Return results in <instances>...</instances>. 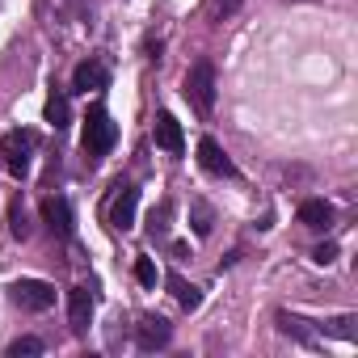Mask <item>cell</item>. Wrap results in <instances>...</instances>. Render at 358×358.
<instances>
[{"instance_id": "obj_1", "label": "cell", "mask_w": 358, "mask_h": 358, "mask_svg": "<svg viewBox=\"0 0 358 358\" xmlns=\"http://www.w3.org/2000/svg\"><path fill=\"white\" fill-rule=\"evenodd\" d=\"M34 148H38V135L34 131H9L0 139V156H5V169L13 177H26L30 173V160H34Z\"/></svg>"}, {"instance_id": "obj_2", "label": "cell", "mask_w": 358, "mask_h": 358, "mask_svg": "<svg viewBox=\"0 0 358 358\" xmlns=\"http://www.w3.org/2000/svg\"><path fill=\"white\" fill-rule=\"evenodd\" d=\"M114 139H118V131H114L110 114H106L101 106H93V110H89V118H85V135H80L85 152H89V156H106V152L114 148Z\"/></svg>"}, {"instance_id": "obj_3", "label": "cell", "mask_w": 358, "mask_h": 358, "mask_svg": "<svg viewBox=\"0 0 358 358\" xmlns=\"http://www.w3.org/2000/svg\"><path fill=\"white\" fill-rule=\"evenodd\" d=\"M186 97L199 106V114H211L215 110V68L207 59H199L190 72H186Z\"/></svg>"}, {"instance_id": "obj_4", "label": "cell", "mask_w": 358, "mask_h": 358, "mask_svg": "<svg viewBox=\"0 0 358 358\" xmlns=\"http://www.w3.org/2000/svg\"><path fill=\"white\" fill-rule=\"evenodd\" d=\"M9 295H13V303L26 308V312H47V308L55 303V287H51V282H38V278H22V282H13Z\"/></svg>"}, {"instance_id": "obj_5", "label": "cell", "mask_w": 358, "mask_h": 358, "mask_svg": "<svg viewBox=\"0 0 358 358\" xmlns=\"http://www.w3.org/2000/svg\"><path fill=\"white\" fill-rule=\"evenodd\" d=\"M135 207H139V190H135V186H118V199L110 203V224H114L118 232L135 228Z\"/></svg>"}, {"instance_id": "obj_6", "label": "cell", "mask_w": 358, "mask_h": 358, "mask_svg": "<svg viewBox=\"0 0 358 358\" xmlns=\"http://www.w3.org/2000/svg\"><path fill=\"white\" fill-rule=\"evenodd\" d=\"M199 164H203L211 177H236V164L228 160V152H224L215 139H203V143H199Z\"/></svg>"}, {"instance_id": "obj_7", "label": "cell", "mask_w": 358, "mask_h": 358, "mask_svg": "<svg viewBox=\"0 0 358 358\" xmlns=\"http://www.w3.org/2000/svg\"><path fill=\"white\" fill-rule=\"evenodd\" d=\"M169 337H173V329H169V320H160V316H143V320L135 324L139 350H160V345H169Z\"/></svg>"}, {"instance_id": "obj_8", "label": "cell", "mask_w": 358, "mask_h": 358, "mask_svg": "<svg viewBox=\"0 0 358 358\" xmlns=\"http://www.w3.org/2000/svg\"><path fill=\"white\" fill-rule=\"evenodd\" d=\"M156 148H164V152H182L186 148V135H182V122H177L173 114H156Z\"/></svg>"}, {"instance_id": "obj_9", "label": "cell", "mask_w": 358, "mask_h": 358, "mask_svg": "<svg viewBox=\"0 0 358 358\" xmlns=\"http://www.w3.org/2000/svg\"><path fill=\"white\" fill-rule=\"evenodd\" d=\"M68 320H72L76 333L89 329V320H93V291H89V287H76V291L68 295Z\"/></svg>"}, {"instance_id": "obj_10", "label": "cell", "mask_w": 358, "mask_h": 358, "mask_svg": "<svg viewBox=\"0 0 358 358\" xmlns=\"http://www.w3.org/2000/svg\"><path fill=\"white\" fill-rule=\"evenodd\" d=\"M106 80H110V72H106V64H97V59H85V64L72 72V89H80V93L106 89Z\"/></svg>"}, {"instance_id": "obj_11", "label": "cell", "mask_w": 358, "mask_h": 358, "mask_svg": "<svg viewBox=\"0 0 358 358\" xmlns=\"http://www.w3.org/2000/svg\"><path fill=\"white\" fill-rule=\"evenodd\" d=\"M43 220H47V228L55 236H72V207L64 199H47L43 203Z\"/></svg>"}, {"instance_id": "obj_12", "label": "cell", "mask_w": 358, "mask_h": 358, "mask_svg": "<svg viewBox=\"0 0 358 358\" xmlns=\"http://www.w3.org/2000/svg\"><path fill=\"white\" fill-rule=\"evenodd\" d=\"M299 224L312 228V232H324V228L333 224V207H329L324 199H308V203L299 207Z\"/></svg>"}, {"instance_id": "obj_13", "label": "cell", "mask_w": 358, "mask_h": 358, "mask_svg": "<svg viewBox=\"0 0 358 358\" xmlns=\"http://www.w3.org/2000/svg\"><path fill=\"white\" fill-rule=\"evenodd\" d=\"M278 329H282L287 337L303 341V345H316V333H312V329H308V320H299V316H287V312H278Z\"/></svg>"}, {"instance_id": "obj_14", "label": "cell", "mask_w": 358, "mask_h": 358, "mask_svg": "<svg viewBox=\"0 0 358 358\" xmlns=\"http://www.w3.org/2000/svg\"><path fill=\"white\" fill-rule=\"evenodd\" d=\"M169 287H173V295H177V303H182L186 312H194V308L203 303V295H199V287H190L186 278H177V274H173V278H169Z\"/></svg>"}, {"instance_id": "obj_15", "label": "cell", "mask_w": 358, "mask_h": 358, "mask_svg": "<svg viewBox=\"0 0 358 358\" xmlns=\"http://www.w3.org/2000/svg\"><path fill=\"white\" fill-rule=\"evenodd\" d=\"M68 118H72V110H68V97L51 93V97H47V122H51L55 131H64V127H68Z\"/></svg>"}, {"instance_id": "obj_16", "label": "cell", "mask_w": 358, "mask_h": 358, "mask_svg": "<svg viewBox=\"0 0 358 358\" xmlns=\"http://www.w3.org/2000/svg\"><path fill=\"white\" fill-rule=\"evenodd\" d=\"M324 333L345 337V341H358V316H337V320H329V324H324Z\"/></svg>"}, {"instance_id": "obj_17", "label": "cell", "mask_w": 358, "mask_h": 358, "mask_svg": "<svg viewBox=\"0 0 358 358\" xmlns=\"http://www.w3.org/2000/svg\"><path fill=\"white\" fill-rule=\"evenodd\" d=\"M135 278H139L143 287H156V282H160V270H156V262H152V257H139V262H135Z\"/></svg>"}, {"instance_id": "obj_18", "label": "cell", "mask_w": 358, "mask_h": 358, "mask_svg": "<svg viewBox=\"0 0 358 358\" xmlns=\"http://www.w3.org/2000/svg\"><path fill=\"white\" fill-rule=\"evenodd\" d=\"M30 354H43V341L38 337H17L9 345V358H30Z\"/></svg>"}, {"instance_id": "obj_19", "label": "cell", "mask_w": 358, "mask_h": 358, "mask_svg": "<svg viewBox=\"0 0 358 358\" xmlns=\"http://www.w3.org/2000/svg\"><path fill=\"white\" fill-rule=\"evenodd\" d=\"M241 9V0H207V13H211V22H224V17H232Z\"/></svg>"}, {"instance_id": "obj_20", "label": "cell", "mask_w": 358, "mask_h": 358, "mask_svg": "<svg viewBox=\"0 0 358 358\" xmlns=\"http://www.w3.org/2000/svg\"><path fill=\"white\" fill-rule=\"evenodd\" d=\"M9 228H13V236H17V241H26V236H30V224H26L22 203H13V211H9Z\"/></svg>"}, {"instance_id": "obj_21", "label": "cell", "mask_w": 358, "mask_h": 358, "mask_svg": "<svg viewBox=\"0 0 358 358\" xmlns=\"http://www.w3.org/2000/svg\"><path fill=\"white\" fill-rule=\"evenodd\" d=\"M194 232H199V236L211 232V211H207L203 203H194Z\"/></svg>"}, {"instance_id": "obj_22", "label": "cell", "mask_w": 358, "mask_h": 358, "mask_svg": "<svg viewBox=\"0 0 358 358\" xmlns=\"http://www.w3.org/2000/svg\"><path fill=\"white\" fill-rule=\"evenodd\" d=\"M333 257H337V245H316V253H312V262H316V266H329Z\"/></svg>"}]
</instances>
